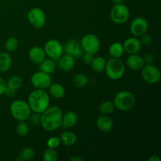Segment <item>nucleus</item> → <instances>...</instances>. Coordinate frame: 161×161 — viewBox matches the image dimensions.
<instances>
[{"label":"nucleus","mask_w":161,"mask_h":161,"mask_svg":"<svg viewBox=\"0 0 161 161\" xmlns=\"http://www.w3.org/2000/svg\"><path fill=\"white\" fill-rule=\"evenodd\" d=\"M45 50L39 46H34L28 51V58L35 64H40L46 59Z\"/></svg>","instance_id":"obj_16"},{"label":"nucleus","mask_w":161,"mask_h":161,"mask_svg":"<svg viewBox=\"0 0 161 161\" xmlns=\"http://www.w3.org/2000/svg\"><path fill=\"white\" fill-rule=\"evenodd\" d=\"M80 46L85 53L96 54L100 50L101 42L98 38L94 34H86L80 41Z\"/></svg>","instance_id":"obj_7"},{"label":"nucleus","mask_w":161,"mask_h":161,"mask_svg":"<svg viewBox=\"0 0 161 161\" xmlns=\"http://www.w3.org/2000/svg\"><path fill=\"white\" fill-rule=\"evenodd\" d=\"M27 18L29 23L36 28H42L47 22L45 13L39 7H34L30 9L27 15Z\"/></svg>","instance_id":"obj_10"},{"label":"nucleus","mask_w":161,"mask_h":161,"mask_svg":"<svg viewBox=\"0 0 161 161\" xmlns=\"http://www.w3.org/2000/svg\"><path fill=\"white\" fill-rule=\"evenodd\" d=\"M143 80L149 84L157 83L161 79L160 70L153 64H146L141 69Z\"/></svg>","instance_id":"obj_8"},{"label":"nucleus","mask_w":161,"mask_h":161,"mask_svg":"<svg viewBox=\"0 0 161 161\" xmlns=\"http://www.w3.org/2000/svg\"><path fill=\"white\" fill-rule=\"evenodd\" d=\"M115 109V105L111 101H105L102 102L99 106V111L102 114L108 115L111 114Z\"/></svg>","instance_id":"obj_29"},{"label":"nucleus","mask_w":161,"mask_h":161,"mask_svg":"<svg viewBox=\"0 0 161 161\" xmlns=\"http://www.w3.org/2000/svg\"><path fill=\"white\" fill-rule=\"evenodd\" d=\"M6 88V82L3 77L0 76V96L4 94L5 90Z\"/></svg>","instance_id":"obj_39"},{"label":"nucleus","mask_w":161,"mask_h":161,"mask_svg":"<svg viewBox=\"0 0 161 161\" xmlns=\"http://www.w3.org/2000/svg\"><path fill=\"white\" fill-rule=\"evenodd\" d=\"M58 61L59 68L64 72L71 71L75 64V58H74L71 55L67 54V53L62 55Z\"/></svg>","instance_id":"obj_19"},{"label":"nucleus","mask_w":161,"mask_h":161,"mask_svg":"<svg viewBox=\"0 0 161 161\" xmlns=\"http://www.w3.org/2000/svg\"><path fill=\"white\" fill-rule=\"evenodd\" d=\"M5 49L7 52H13L17 50L18 47V40L16 37H9L5 42Z\"/></svg>","instance_id":"obj_31"},{"label":"nucleus","mask_w":161,"mask_h":161,"mask_svg":"<svg viewBox=\"0 0 161 161\" xmlns=\"http://www.w3.org/2000/svg\"><path fill=\"white\" fill-rule=\"evenodd\" d=\"M96 126L101 131L108 132L113 129V121L108 115L102 114L96 119Z\"/></svg>","instance_id":"obj_17"},{"label":"nucleus","mask_w":161,"mask_h":161,"mask_svg":"<svg viewBox=\"0 0 161 161\" xmlns=\"http://www.w3.org/2000/svg\"><path fill=\"white\" fill-rule=\"evenodd\" d=\"M35 156V151L31 147H25L20 150L18 157L15 160L17 161H28L32 160Z\"/></svg>","instance_id":"obj_26"},{"label":"nucleus","mask_w":161,"mask_h":161,"mask_svg":"<svg viewBox=\"0 0 161 161\" xmlns=\"http://www.w3.org/2000/svg\"><path fill=\"white\" fill-rule=\"evenodd\" d=\"M62 110L58 106H49L41 114L40 124L48 132H53L61 127Z\"/></svg>","instance_id":"obj_1"},{"label":"nucleus","mask_w":161,"mask_h":161,"mask_svg":"<svg viewBox=\"0 0 161 161\" xmlns=\"http://www.w3.org/2000/svg\"><path fill=\"white\" fill-rule=\"evenodd\" d=\"M48 88L50 95L56 99L62 98L65 94V89L64 86L59 83H51Z\"/></svg>","instance_id":"obj_20"},{"label":"nucleus","mask_w":161,"mask_h":161,"mask_svg":"<svg viewBox=\"0 0 161 161\" xmlns=\"http://www.w3.org/2000/svg\"><path fill=\"white\" fill-rule=\"evenodd\" d=\"M43 49L47 56L54 61H58L64 53L63 45L57 39H50L47 41L44 45Z\"/></svg>","instance_id":"obj_9"},{"label":"nucleus","mask_w":161,"mask_h":161,"mask_svg":"<svg viewBox=\"0 0 161 161\" xmlns=\"http://www.w3.org/2000/svg\"><path fill=\"white\" fill-rule=\"evenodd\" d=\"M30 117H31V121L33 124H40L41 114L35 113V114L32 115V116H30Z\"/></svg>","instance_id":"obj_37"},{"label":"nucleus","mask_w":161,"mask_h":161,"mask_svg":"<svg viewBox=\"0 0 161 161\" xmlns=\"http://www.w3.org/2000/svg\"><path fill=\"white\" fill-rule=\"evenodd\" d=\"M115 108L120 111H128L136 104V97L130 91H121L115 95L113 99Z\"/></svg>","instance_id":"obj_3"},{"label":"nucleus","mask_w":161,"mask_h":161,"mask_svg":"<svg viewBox=\"0 0 161 161\" xmlns=\"http://www.w3.org/2000/svg\"><path fill=\"white\" fill-rule=\"evenodd\" d=\"M124 1V0H112V2H113L114 4H118V3H122V2Z\"/></svg>","instance_id":"obj_42"},{"label":"nucleus","mask_w":161,"mask_h":161,"mask_svg":"<svg viewBox=\"0 0 161 161\" xmlns=\"http://www.w3.org/2000/svg\"><path fill=\"white\" fill-rule=\"evenodd\" d=\"M108 53L113 58H120L124 53V49L123 43L119 42H115L109 47Z\"/></svg>","instance_id":"obj_22"},{"label":"nucleus","mask_w":161,"mask_h":161,"mask_svg":"<svg viewBox=\"0 0 161 161\" xmlns=\"http://www.w3.org/2000/svg\"><path fill=\"white\" fill-rule=\"evenodd\" d=\"M149 28V24L146 19L144 17H138L134 19L130 25V33L135 37H140L147 32V30Z\"/></svg>","instance_id":"obj_12"},{"label":"nucleus","mask_w":161,"mask_h":161,"mask_svg":"<svg viewBox=\"0 0 161 161\" xmlns=\"http://www.w3.org/2000/svg\"><path fill=\"white\" fill-rule=\"evenodd\" d=\"M149 161H160V158L157 155H153L151 156L149 158Z\"/></svg>","instance_id":"obj_40"},{"label":"nucleus","mask_w":161,"mask_h":161,"mask_svg":"<svg viewBox=\"0 0 161 161\" xmlns=\"http://www.w3.org/2000/svg\"><path fill=\"white\" fill-rule=\"evenodd\" d=\"M129 69L134 71L141 70L145 65V62L143 61L142 57L137 53L134 54H129L126 59V64Z\"/></svg>","instance_id":"obj_15"},{"label":"nucleus","mask_w":161,"mask_h":161,"mask_svg":"<svg viewBox=\"0 0 161 161\" xmlns=\"http://www.w3.org/2000/svg\"><path fill=\"white\" fill-rule=\"evenodd\" d=\"M39 64H40L39 70L46 72V73L51 74L56 69V63H55L54 60L51 59V58H49V59L46 58Z\"/></svg>","instance_id":"obj_25"},{"label":"nucleus","mask_w":161,"mask_h":161,"mask_svg":"<svg viewBox=\"0 0 161 161\" xmlns=\"http://www.w3.org/2000/svg\"><path fill=\"white\" fill-rule=\"evenodd\" d=\"M105 73L112 80H119L124 76L126 71L125 63L120 58H112L105 65Z\"/></svg>","instance_id":"obj_4"},{"label":"nucleus","mask_w":161,"mask_h":161,"mask_svg":"<svg viewBox=\"0 0 161 161\" xmlns=\"http://www.w3.org/2000/svg\"><path fill=\"white\" fill-rule=\"evenodd\" d=\"M130 10L128 7L122 3L115 4L110 11V17L115 24L123 25L128 20Z\"/></svg>","instance_id":"obj_6"},{"label":"nucleus","mask_w":161,"mask_h":161,"mask_svg":"<svg viewBox=\"0 0 161 161\" xmlns=\"http://www.w3.org/2000/svg\"><path fill=\"white\" fill-rule=\"evenodd\" d=\"M70 161H83V158H80V157H72V158H71Z\"/></svg>","instance_id":"obj_41"},{"label":"nucleus","mask_w":161,"mask_h":161,"mask_svg":"<svg viewBox=\"0 0 161 161\" xmlns=\"http://www.w3.org/2000/svg\"><path fill=\"white\" fill-rule=\"evenodd\" d=\"M91 69L97 73H101L103 71H105V65H106V61L105 58L102 57H94L93 61H91Z\"/></svg>","instance_id":"obj_24"},{"label":"nucleus","mask_w":161,"mask_h":161,"mask_svg":"<svg viewBox=\"0 0 161 161\" xmlns=\"http://www.w3.org/2000/svg\"><path fill=\"white\" fill-rule=\"evenodd\" d=\"M9 111L13 117L17 121H25L31 116V110L28 102L23 100H15L9 105Z\"/></svg>","instance_id":"obj_5"},{"label":"nucleus","mask_w":161,"mask_h":161,"mask_svg":"<svg viewBox=\"0 0 161 161\" xmlns=\"http://www.w3.org/2000/svg\"><path fill=\"white\" fill-rule=\"evenodd\" d=\"M60 140H61V142L62 143L63 145L67 146H70L75 144V142H76L77 141V137L76 135H75L74 132L67 130V131H64L61 134Z\"/></svg>","instance_id":"obj_23"},{"label":"nucleus","mask_w":161,"mask_h":161,"mask_svg":"<svg viewBox=\"0 0 161 161\" xmlns=\"http://www.w3.org/2000/svg\"><path fill=\"white\" fill-rule=\"evenodd\" d=\"M83 62L86 63V64H91V61H93V59H94V54H91V53H83Z\"/></svg>","instance_id":"obj_36"},{"label":"nucleus","mask_w":161,"mask_h":161,"mask_svg":"<svg viewBox=\"0 0 161 161\" xmlns=\"http://www.w3.org/2000/svg\"><path fill=\"white\" fill-rule=\"evenodd\" d=\"M50 96L43 89H36L30 93L28 104L32 112L42 114L50 106Z\"/></svg>","instance_id":"obj_2"},{"label":"nucleus","mask_w":161,"mask_h":161,"mask_svg":"<svg viewBox=\"0 0 161 161\" xmlns=\"http://www.w3.org/2000/svg\"><path fill=\"white\" fill-rule=\"evenodd\" d=\"M140 37H141V39H140L139 40L140 42H141V43L143 44V45H149V44H150L153 41L152 36L146 32L145 33V34H143L142 36H140Z\"/></svg>","instance_id":"obj_34"},{"label":"nucleus","mask_w":161,"mask_h":161,"mask_svg":"<svg viewBox=\"0 0 161 161\" xmlns=\"http://www.w3.org/2000/svg\"><path fill=\"white\" fill-rule=\"evenodd\" d=\"M88 83V76L83 73H79L74 76L72 83L74 86L79 89L83 88Z\"/></svg>","instance_id":"obj_27"},{"label":"nucleus","mask_w":161,"mask_h":161,"mask_svg":"<svg viewBox=\"0 0 161 161\" xmlns=\"http://www.w3.org/2000/svg\"><path fill=\"white\" fill-rule=\"evenodd\" d=\"M143 61H144L145 64H153L155 61V57H154L153 53L148 52V53H145L144 56L142 57Z\"/></svg>","instance_id":"obj_35"},{"label":"nucleus","mask_w":161,"mask_h":161,"mask_svg":"<svg viewBox=\"0 0 161 161\" xmlns=\"http://www.w3.org/2000/svg\"><path fill=\"white\" fill-rule=\"evenodd\" d=\"M79 120V116L75 111L69 110L62 116L61 127L64 128H71L76 125Z\"/></svg>","instance_id":"obj_18"},{"label":"nucleus","mask_w":161,"mask_h":161,"mask_svg":"<svg viewBox=\"0 0 161 161\" xmlns=\"http://www.w3.org/2000/svg\"><path fill=\"white\" fill-rule=\"evenodd\" d=\"M31 83L36 89L46 90L52 83V78L50 74L39 71L31 75Z\"/></svg>","instance_id":"obj_11"},{"label":"nucleus","mask_w":161,"mask_h":161,"mask_svg":"<svg viewBox=\"0 0 161 161\" xmlns=\"http://www.w3.org/2000/svg\"><path fill=\"white\" fill-rule=\"evenodd\" d=\"M22 84H23L22 79L18 75H13V76L9 77L8 81L6 82V86L8 87H10L12 89L16 90V91L20 89Z\"/></svg>","instance_id":"obj_28"},{"label":"nucleus","mask_w":161,"mask_h":161,"mask_svg":"<svg viewBox=\"0 0 161 161\" xmlns=\"http://www.w3.org/2000/svg\"><path fill=\"white\" fill-rule=\"evenodd\" d=\"M42 158L44 161H57L58 160V153L54 149L48 148L44 151Z\"/></svg>","instance_id":"obj_32"},{"label":"nucleus","mask_w":161,"mask_h":161,"mask_svg":"<svg viewBox=\"0 0 161 161\" xmlns=\"http://www.w3.org/2000/svg\"><path fill=\"white\" fill-rule=\"evenodd\" d=\"M124 52L128 54H134L137 53L142 47V43L139 39L135 36L129 37L124 42Z\"/></svg>","instance_id":"obj_14"},{"label":"nucleus","mask_w":161,"mask_h":161,"mask_svg":"<svg viewBox=\"0 0 161 161\" xmlns=\"http://www.w3.org/2000/svg\"><path fill=\"white\" fill-rule=\"evenodd\" d=\"M47 145L48 148L55 149L58 147H59V146L61 145V140L58 137H51V138H50L47 140Z\"/></svg>","instance_id":"obj_33"},{"label":"nucleus","mask_w":161,"mask_h":161,"mask_svg":"<svg viewBox=\"0 0 161 161\" xmlns=\"http://www.w3.org/2000/svg\"><path fill=\"white\" fill-rule=\"evenodd\" d=\"M63 47L64 53L71 55L74 58H81L84 53L80 46V42L76 39H70L63 46Z\"/></svg>","instance_id":"obj_13"},{"label":"nucleus","mask_w":161,"mask_h":161,"mask_svg":"<svg viewBox=\"0 0 161 161\" xmlns=\"http://www.w3.org/2000/svg\"><path fill=\"white\" fill-rule=\"evenodd\" d=\"M16 132L20 137H25L29 133V127L25 121H19L16 126Z\"/></svg>","instance_id":"obj_30"},{"label":"nucleus","mask_w":161,"mask_h":161,"mask_svg":"<svg viewBox=\"0 0 161 161\" xmlns=\"http://www.w3.org/2000/svg\"><path fill=\"white\" fill-rule=\"evenodd\" d=\"M16 93H17V91H16V90L12 89V88H10V87H8V86H6V90H5L4 94H6L7 97H12L15 95Z\"/></svg>","instance_id":"obj_38"},{"label":"nucleus","mask_w":161,"mask_h":161,"mask_svg":"<svg viewBox=\"0 0 161 161\" xmlns=\"http://www.w3.org/2000/svg\"><path fill=\"white\" fill-rule=\"evenodd\" d=\"M12 57L7 52L0 53V72H6L10 69L12 66Z\"/></svg>","instance_id":"obj_21"}]
</instances>
